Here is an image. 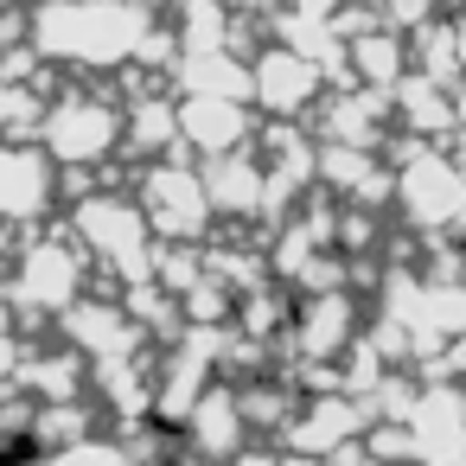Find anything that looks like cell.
Segmentation results:
<instances>
[{"instance_id": "1", "label": "cell", "mask_w": 466, "mask_h": 466, "mask_svg": "<svg viewBox=\"0 0 466 466\" xmlns=\"http://www.w3.org/2000/svg\"><path fill=\"white\" fill-rule=\"evenodd\" d=\"M135 14H39V52L52 58H84V65H103V58H122L128 39H135Z\"/></svg>"}, {"instance_id": "4", "label": "cell", "mask_w": 466, "mask_h": 466, "mask_svg": "<svg viewBox=\"0 0 466 466\" xmlns=\"http://www.w3.org/2000/svg\"><path fill=\"white\" fill-rule=\"evenodd\" d=\"M71 288H77V262L65 249L20 256V300L26 307H71Z\"/></svg>"}, {"instance_id": "5", "label": "cell", "mask_w": 466, "mask_h": 466, "mask_svg": "<svg viewBox=\"0 0 466 466\" xmlns=\"http://www.w3.org/2000/svg\"><path fill=\"white\" fill-rule=\"evenodd\" d=\"M39 466H122V453H116V447H103V441H71V447L46 453Z\"/></svg>"}, {"instance_id": "3", "label": "cell", "mask_w": 466, "mask_h": 466, "mask_svg": "<svg viewBox=\"0 0 466 466\" xmlns=\"http://www.w3.org/2000/svg\"><path fill=\"white\" fill-rule=\"evenodd\" d=\"M52 192V173L26 147H0V218H33Z\"/></svg>"}, {"instance_id": "2", "label": "cell", "mask_w": 466, "mask_h": 466, "mask_svg": "<svg viewBox=\"0 0 466 466\" xmlns=\"http://www.w3.org/2000/svg\"><path fill=\"white\" fill-rule=\"evenodd\" d=\"M46 141H52L58 160H103L109 141H116V116L103 103H84V96L77 103H58L46 116Z\"/></svg>"}]
</instances>
